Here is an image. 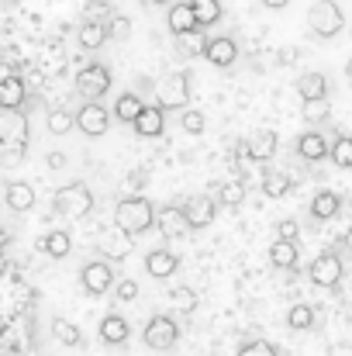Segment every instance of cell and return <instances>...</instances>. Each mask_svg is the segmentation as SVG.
Returning a JSON list of instances; mask_svg holds the SVG:
<instances>
[{
	"mask_svg": "<svg viewBox=\"0 0 352 356\" xmlns=\"http://www.w3.org/2000/svg\"><path fill=\"white\" fill-rule=\"evenodd\" d=\"M142 111H145V104H142V97H138V94H131V90H124V94H121V97L115 101V118L117 121H128V124H135Z\"/></svg>",
	"mask_w": 352,
	"mask_h": 356,
	"instance_id": "cell-28",
	"label": "cell"
},
{
	"mask_svg": "<svg viewBox=\"0 0 352 356\" xmlns=\"http://www.w3.org/2000/svg\"><path fill=\"white\" fill-rule=\"evenodd\" d=\"M332 163L339 170H352V135H339L332 142Z\"/></svg>",
	"mask_w": 352,
	"mask_h": 356,
	"instance_id": "cell-35",
	"label": "cell"
},
{
	"mask_svg": "<svg viewBox=\"0 0 352 356\" xmlns=\"http://www.w3.org/2000/svg\"><path fill=\"white\" fill-rule=\"evenodd\" d=\"M145 270H149V277L166 280V277H173V273L180 270V256L169 252V249H152V252L145 256Z\"/></svg>",
	"mask_w": 352,
	"mask_h": 356,
	"instance_id": "cell-16",
	"label": "cell"
},
{
	"mask_svg": "<svg viewBox=\"0 0 352 356\" xmlns=\"http://www.w3.org/2000/svg\"><path fill=\"white\" fill-rule=\"evenodd\" d=\"M169 301H173V308L183 312V315H190V312L197 308V294H194V287H173V291H169Z\"/></svg>",
	"mask_w": 352,
	"mask_h": 356,
	"instance_id": "cell-38",
	"label": "cell"
},
{
	"mask_svg": "<svg viewBox=\"0 0 352 356\" xmlns=\"http://www.w3.org/2000/svg\"><path fill=\"white\" fill-rule=\"evenodd\" d=\"M276 238H290V242H297V238H301V225H297L294 218H283V222L276 225Z\"/></svg>",
	"mask_w": 352,
	"mask_h": 356,
	"instance_id": "cell-43",
	"label": "cell"
},
{
	"mask_svg": "<svg viewBox=\"0 0 352 356\" xmlns=\"http://www.w3.org/2000/svg\"><path fill=\"white\" fill-rule=\"evenodd\" d=\"M156 229H159L166 238H180V236H190V232H194V225H190L187 211H183V208H173V204H166V208L159 211Z\"/></svg>",
	"mask_w": 352,
	"mask_h": 356,
	"instance_id": "cell-12",
	"label": "cell"
},
{
	"mask_svg": "<svg viewBox=\"0 0 352 356\" xmlns=\"http://www.w3.org/2000/svg\"><path fill=\"white\" fill-rule=\"evenodd\" d=\"M176 42H180V52H183V56H204L211 38H204V28H197V31H190V35H180Z\"/></svg>",
	"mask_w": 352,
	"mask_h": 356,
	"instance_id": "cell-34",
	"label": "cell"
},
{
	"mask_svg": "<svg viewBox=\"0 0 352 356\" xmlns=\"http://www.w3.org/2000/svg\"><path fill=\"white\" fill-rule=\"evenodd\" d=\"M128 336H131V325H128L124 315H104V318H101V339H104L108 346H124Z\"/></svg>",
	"mask_w": 352,
	"mask_h": 356,
	"instance_id": "cell-22",
	"label": "cell"
},
{
	"mask_svg": "<svg viewBox=\"0 0 352 356\" xmlns=\"http://www.w3.org/2000/svg\"><path fill=\"white\" fill-rule=\"evenodd\" d=\"M0 156H3V166H17V163H24V156H28V138L0 142Z\"/></svg>",
	"mask_w": 352,
	"mask_h": 356,
	"instance_id": "cell-36",
	"label": "cell"
},
{
	"mask_svg": "<svg viewBox=\"0 0 352 356\" xmlns=\"http://www.w3.org/2000/svg\"><path fill=\"white\" fill-rule=\"evenodd\" d=\"M108 38H111V24H104V21H83L80 31H76V42L87 52H97Z\"/></svg>",
	"mask_w": 352,
	"mask_h": 356,
	"instance_id": "cell-18",
	"label": "cell"
},
{
	"mask_svg": "<svg viewBox=\"0 0 352 356\" xmlns=\"http://www.w3.org/2000/svg\"><path fill=\"white\" fill-rule=\"evenodd\" d=\"M24 76H28V80H24L28 87H38V83H42V76H38V73H24Z\"/></svg>",
	"mask_w": 352,
	"mask_h": 356,
	"instance_id": "cell-48",
	"label": "cell"
},
{
	"mask_svg": "<svg viewBox=\"0 0 352 356\" xmlns=\"http://www.w3.org/2000/svg\"><path fill=\"white\" fill-rule=\"evenodd\" d=\"M135 236H128L124 229H111V232H104L101 236V242H97V249H101V256L104 259H111V263H121V259H128L131 256V249H135V242H131Z\"/></svg>",
	"mask_w": 352,
	"mask_h": 356,
	"instance_id": "cell-11",
	"label": "cell"
},
{
	"mask_svg": "<svg viewBox=\"0 0 352 356\" xmlns=\"http://www.w3.org/2000/svg\"><path fill=\"white\" fill-rule=\"evenodd\" d=\"M262 7H269V10H283V7H290V0H259Z\"/></svg>",
	"mask_w": 352,
	"mask_h": 356,
	"instance_id": "cell-47",
	"label": "cell"
},
{
	"mask_svg": "<svg viewBox=\"0 0 352 356\" xmlns=\"http://www.w3.org/2000/svg\"><path fill=\"white\" fill-rule=\"evenodd\" d=\"M346 245H349V249H352V225H349V229H346Z\"/></svg>",
	"mask_w": 352,
	"mask_h": 356,
	"instance_id": "cell-51",
	"label": "cell"
},
{
	"mask_svg": "<svg viewBox=\"0 0 352 356\" xmlns=\"http://www.w3.org/2000/svg\"><path fill=\"white\" fill-rule=\"evenodd\" d=\"M166 24H169V31L180 38V35H190V31H197L201 24H197V14H194V3L190 0H183V3H173L169 7V14H166Z\"/></svg>",
	"mask_w": 352,
	"mask_h": 356,
	"instance_id": "cell-15",
	"label": "cell"
},
{
	"mask_svg": "<svg viewBox=\"0 0 352 356\" xmlns=\"http://www.w3.org/2000/svg\"><path fill=\"white\" fill-rule=\"evenodd\" d=\"M80 280H83V291L87 294L101 298V294H108L117 284V273L111 270V259H94V263H87L80 270Z\"/></svg>",
	"mask_w": 352,
	"mask_h": 356,
	"instance_id": "cell-7",
	"label": "cell"
},
{
	"mask_svg": "<svg viewBox=\"0 0 352 356\" xmlns=\"http://www.w3.org/2000/svg\"><path fill=\"white\" fill-rule=\"evenodd\" d=\"M346 80H349V87H352V59L346 63Z\"/></svg>",
	"mask_w": 352,
	"mask_h": 356,
	"instance_id": "cell-50",
	"label": "cell"
},
{
	"mask_svg": "<svg viewBox=\"0 0 352 356\" xmlns=\"http://www.w3.org/2000/svg\"><path fill=\"white\" fill-rule=\"evenodd\" d=\"M218 197H208V194H197V197H190L187 204H183V211H187V218H190V225H194V232L197 229H208L215 218H218Z\"/></svg>",
	"mask_w": 352,
	"mask_h": 356,
	"instance_id": "cell-10",
	"label": "cell"
},
{
	"mask_svg": "<svg viewBox=\"0 0 352 356\" xmlns=\"http://www.w3.org/2000/svg\"><path fill=\"white\" fill-rule=\"evenodd\" d=\"M111 80L115 76H111V70L104 63H90V66H83L76 73V94L87 97V101H101L111 90Z\"/></svg>",
	"mask_w": 352,
	"mask_h": 356,
	"instance_id": "cell-6",
	"label": "cell"
},
{
	"mask_svg": "<svg viewBox=\"0 0 352 356\" xmlns=\"http://www.w3.org/2000/svg\"><path fill=\"white\" fill-rule=\"evenodd\" d=\"M135 131H138L142 138H159V135L166 131V108L145 104V111H142L138 121H135Z\"/></svg>",
	"mask_w": 352,
	"mask_h": 356,
	"instance_id": "cell-17",
	"label": "cell"
},
{
	"mask_svg": "<svg viewBox=\"0 0 352 356\" xmlns=\"http://www.w3.org/2000/svg\"><path fill=\"white\" fill-rule=\"evenodd\" d=\"M328 115H332V104L328 101H304V121L308 124H321Z\"/></svg>",
	"mask_w": 352,
	"mask_h": 356,
	"instance_id": "cell-40",
	"label": "cell"
},
{
	"mask_svg": "<svg viewBox=\"0 0 352 356\" xmlns=\"http://www.w3.org/2000/svg\"><path fill=\"white\" fill-rule=\"evenodd\" d=\"M276 145H280V135L269 131V128H259V131L245 142V152H249L252 163H266V159L276 156Z\"/></svg>",
	"mask_w": 352,
	"mask_h": 356,
	"instance_id": "cell-13",
	"label": "cell"
},
{
	"mask_svg": "<svg viewBox=\"0 0 352 356\" xmlns=\"http://www.w3.org/2000/svg\"><path fill=\"white\" fill-rule=\"evenodd\" d=\"M328 152H332V145H328V138L318 135V131H304V135L297 138V156L308 159V163H318V159H325Z\"/></svg>",
	"mask_w": 352,
	"mask_h": 356,
	"instance_id": "cell-20",
	"label": "cell"
},
{
	"mask_svg": "<svg viewBox=\"0 0 352 356\" xmlns=\"http://www.w3.org/2000/svg\"><path fill=\"white\" fill-rule=\"evenodd\" d=\"M142 343L156 353H169L176 343H180V325L169 318V315H152L142 329Z\"/></svg>",
	"mask_w": 352,
	"mask_h": 356,
	"instance_id": "cell-5",
	"label": "cell"
},
{
	"mask_svg": "<svg viewBox=\"0 0 352 356\" xmlns=\"http://www.w3.org/2000/svg\"><path fill=\"white\" fill-rule=\"evenodd\" d=\"M52 211L62 215V218H69V222H80V218H87L94 211V191L87 184H80V180L76 184H66V187L56 191Z\"/></svg>",
	"mask_w": 352,
	"mask_h": 356,
	"instance_id": "cell-2",
	"label": "cell"
},
{
	"mask_svg": "<svg viewBox=\"0 0 352 356\" xmlns=\"http://www.w3.org/2000/svg\"><path fill=\"white\" fill-rule=\"evenodd\" d=\"M269 263H273L276 270H290V266H297V242H290V238H276V242L269 245Z\"/></svg>",
	"mask_w": 352,
	"mask_h": 356,
	"instance_id": "cell-27",
	"label": "cell"
},
{
	"mask_svg": "<svg viewBox=\"0 0 352 356\" xmlns=\"http://www.w3.org/2000/svg\"><path fill=\"white\" fill-rule=\"evenodd\" d=\"M45 124H49L52 135H69V131L76 128V118H73L69 111H62V108H52V111L45 115Z\"/></svg>",
	"mask_w": 352,
	"mask_h": 356,
	"instance_id": "cell-33",
	"label": "cell"
},
{
	"mask_svg": "<svg viewBox=\"0 0 352 356\" xmlns=\"http://www.w3.org/2000/svg\"><path fill=\"white\" fill-rule=\"evenodd\" d=\"M276 63H280V66H290V63H297V49H283V52L276 56Z\"/></svg>",
	"mask_w": 352,
	"mask_h": 356,
	"instance_id": "cell-45",
	"label": "cell"
},
{
	"mask_svg": "<svg viewBox=\"0 0 352 356\" xmlns=\"http://www.w3.org/2000/svg\"><path fill=\"white\" fill-rule=\"evenodd\" d=\"M297 94H301V101H328V76L325 73H304L301 80H297Z\"/></svg>",
	"mask_w": 352,
	"mask_h": 356,
	"instance_id": "cell-23",
	"label": "cell"
},
{
	"mask_svg": "<svg viewBox=\"0 0 352 356\" xmlns=\"http://www.w3.org/2000/svg\"><path fill=\"white\" fill-rule=\"evenodd\" d=\"M308 28L318 38H335L346 28V10L335 0H315L311 10H308Z\"/></svg>",
	"mask_w": 352,
	"mask_h": 356,
	"instance_id": "cell-3",
	"label": "cell"
},
{
	"mask_svg": "<svg viewBox=\"0 0 352 356\" xmlns=\"http://www.w3.org/2000/svg\"><path fill=\"white\" fill-rule=\"evenodd\" d=\"M156 218H159V211L152 208V201L149 197H121L115 208V225L117 229H124L128 236H142V232H149L152 225H156Z\"/></svg>",
	"mask_w": 352,
	"mask_h": 356,
	"instance_id": "cell-1",
	"label": "cell"
},
{
	"mask_svg": "<svg viewBox=\"0 0 352 356\" xmlns=\"http://www.w3.org/2000/svg\"><path fill=\"white\" fill-rule=\"evenodd\" d=\"M339 211H342V194H335V191H321V194H315V201H311V215H315L318 222H332V218H339Z\"/></svg>",
	"mask_w": 352,
	"mask_h": 356,
	"instance_id": "cell-24",
	"label": "cell"
},
{
	"mask_svg": "<svg viewBox=\"0 0 352 356\" xmlns=\"http://www.w3.org/2000/svg\"><path fill=\"white\" fill-rule=\"evenodd\" d=\"M28 138V118L21 111H3L0 115V142H17Z\"/></svg>",
	"mask_w": 352,
	"mask_h": 356,
	"instance_id": "cell-25",
	"label": "cell"
},
{
	"mask_svg": "<svg viewBox=\"0 0 352 356\" xmlns=\"http://www.w3.org/2000/svg\"><path fill=\"white\" fill-rule=\"evenodd\" d=\"M115 298L121 301V305L135 301V298H138V284H135V280H128V277H124V280H117L115 284Z\"/></svg>",
	"mask_w": 352,
	"mask_h": 356,
	"instance_id": "cell-42",
	"label": "cell"
},
{
	"mask_svg": "<svg viewBox=\"0 0 352 356\" xmlns=\"http://www.w3.org/2000/svg\"><path fill=\"white\" fill-rule=\"evenodd\" d=\"M138 3H145V7H166L169 0H138Z\"/></svg>",
	"mask_w": 352,
	"mask_h": 356,
	"instance_id": "cell-49",
	"label": "cell"
},
{
	"mask_svg": "<svg viewBox=\"0 0 352 356\" xmlns=\"http://www.w3.org/2000/svg\"><path fill=\"white\" fill-rule=\"evenodd\" d=\"M28 97V83L14 73L7 80H0V111H17Z\"/></svg>",
	"mask_w": 352,
	"mask_h": 356,
	"instance_id": "cell-19",
	"label": "cell"
},
{
	"mask_svg": "<svg viewBox=\"0 0 352 356\" xmlns=\"http://www.w3.org/2000/svg\"><path fill=\"white\" fill-rule=\"evenodd\" d=\"M235 356H280V350L266 339H252V343H242Z\"/></svg>",
	"mask_w": 352,
	"mask_h": 356,
	"instance_id": "cell-41",
	"label": "cell"
},
{
	"mask_svg": "<svg viewBox=\"0 0 352 356\" xmlns=\"http://www.w3.org/2000/svg\"><path fill=\"white\" fill-rule=\"evenodd\" d=\"M49 166L52 170H62L66 166V152H49Z\"/></svg>",
	"mask_w": 352,
	"mask_h": 356,
	"instance_id": "cell-46",
	"label": "cell"
},
{
	"mask_svg": "<svg viewBox=\"0 0 352 356\" xmlns=\"http://www.w3.org/2000/svg\"><path fill=\"white\" fill-rule=\"evenodd\" d=\"M190 90H194V80H190L187 70L166 76V80L156 87V94H159V108H166V111H187V104H190Z\"/></svg>",
	"mask_w": 352,
	"mask_h": 356,
	"instance_id": "cell-4",
	"label": "cell"
},
{
	"mask_svg": "<svg viewBox=\"0 0 352 356\" xmlns=\"http://www.w3.org/2000/svg\"><path fill=\"white\" fill-rule=\"evenodd\" d=\"M180 128H183V131H190V135H201V131L208 128L204 111H197V108H187V111L180 115Z\"/></svg>",
	"mask_w": 352,
	"mask_h": 356,
	"instance_id": "cell-39",
	"label": "cell"
},
{
	"mask_svg": "<svg viewBox=\"0 0 352 356\" xmlns=\"http://www.w3.org/2000/svg\"><path fill=\"white\" fill-rule=\"evenodd\" d=\"M287 325L294 329V332H304V329H315V308L311 305H294L290 312H287Z\"/></svg>",
	"mask_w": 352,
	"mask_h": 356,
	"instance_id": "cell-29",
	"label": "cell"
},
{
	"mask_svg": "<svg viewBox=\"0 0 352 356\" xmlns=\"http://www.w3.org/2000/svg\"><path fill=\"white\" fill-rule=\"evenodd\" d=\"M349 135H352V131H349Z\"/></svg>",
	"mask_w": 352,
	"mask_h": 356,
	"instance_id": "cell-52",
	"label": "cell"
},
{
	"mask_svg": "<svg viewBox=\"0 0 352 356\" xmlns=\"http://www.w3.org/2000/svg\"><path fill=\"white\" fill-rule=\"evenodd\" d=\"M52 336H56V343H62V346H80V343H83V332H80L69 318H56V322H52Z\"/></svg>",
	"mask_w": 352,
	"mask_h": 356,
	"instance_id": "cell-30",
	"label": "cell"
},
{
	"mask_svg": "<svg viewBox=\"0 0 352 356\" xmlns=\"http://www.w3.org/2000/svg\"><path fill=\"white\" fill-rule=\"evenodd\" d=\"M342 273H346V266H342L339 252H321L311 263V284H318V287H339Z\"/></svg>",
	"mask_w": 352,
	"mask_h": 356,
	"instance_id": "cell-8",
	"label": "cell"
},
{
	"mask_svg": "<svg viewBox=\"0 0 352 356\" xmlns=\"http://www.w3.org/2000/svg\"><path fill=\"white\" fill-rule=\"evenodd\" d=\"M76 128L83 131V135H90V138H101L108 128H111V115H108V108L104 104H83L80 108V115H76Z\"/></svg>",
	"mask_w": 352,
	"mask_h": 356,
	"instance_id": "cell-9",
	"label": "cell"
},
{
	"mask_svg": "<svg viewBox=\"0 0 352 356\" xmlns=\"http://www.w3.org/2000/svg\"><path fill=\"white\" fill-rule=\"evenodd\" d=\"M204 59H208L211 66H218V70H228V66H235V59H238V45H235V38H228V35L211 38V42H208Z\"/></svg>",
	"mask_w": 352,
	"mask_h": 356,
	"instance_id": "cell-14",
	"label": "cell"
},
{
	"mask_svg": "<svg viewBox=\"0 0 352 356\" xmlns=\"http://www.w3.org/2000/svg\"><path fill=\"white\" fill-rule=\"evenodd\" d=\"M190 3H194V14H197L201 28H211L215 21H221V0H190Z\"/></svg>",
	"mask_w": 352,
	"mask_h": 356,
	"instance_id": "cell-31",
	"label": "cell"
},
{
	"mask_svg": "<svg viewBox=\"0 0 352 356\" xmlns=\"http://www.w3.org/2000/svg\"><path fill=\"white\" fill-rule=\"evenodd\" d=\"M218 201H221L225 208H238V204L245 201V184H242V180H228V184H221Z\"/></svg>",
	"mask_w": 352,
	"mask_h": 356,
	"instance_id": "cell-37",
	"label": "cell"
},
{
	"mask_svg": "<svg viewBox=\"0 0 352 356\" xmlns=\"http://www.w3.org/2000/svg\"><path fill=\"white\" fill-rule=\"evenodd\" d=\"M42 249H45L52 259H66V256L73 252V236H69L66 229H52V232H45V238H42Z\"/></svg>",
	"mask_w": 352,
	"mask_h": 356,
	"instance_id": "cell-26",
	"label": "cell"
},
{
	"mask_svg": "<svg viewBox=\"0 0 352 356\" xmlns=\"http://www.w3.org/2000/svg\"><path fill=\"white\" fill-rule=\"evenodd\" d=\"M131 35V21L124 14H115L111 17V38H128Z\"/></svg>",
	"mask_w": 352,
	"mask_h": 356,
	"instance_id": "cell-44",
	"label": "cell"
},
{
	"mask_svg": "<svg viewBox=\"0 0 352 356\" xmlns=\"http://www.w3.org/2000/svg\"><path fill=\"white\" fill-rule=\"evenodd\" d=\"M287 187H290V177L283 170H266V177H262V194L266 197H283Z\"/></svg>",
	"mask_w": 352,
	"mask_h": 356,
	"instance_id": "cell-32",
	"label": "cell"
},
{
	"mask_svg": "<svg viewBox=\"0 0 352 356\" xmlns=\"http://www.w3.org/2000/svg\"><path fill=\"white\" fill-rule=\"evenodd\" d=\"M3 201L10 211H31L35 208V187L24 184V180H10L7 191H3Z\"/></svg>",
	"mask_w": 352,
	"mask_h": 356,
	"instance_id": "cell-21",
	"label": "cell"
}]
</instances>
